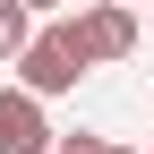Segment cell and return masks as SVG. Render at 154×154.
Listing matches in <instances>:
<instances>
[{
  "mask_svg": "<svg viewBox=\"0 0 154 154\" xmlns=\"http://www.w3.org/2000/svg\"><path fill=\"white\" fill-rule=\"evenodd\" d=\"M77 77H86V51H77L69 17H60V26H43V34H34L26 51H17V86H26L34 103H43V94H69Z\"/></svg>",
  "mask_w": 154,
  "mask_h": 154,
  "instance_id": "obj_1",
  "label": "cell"
},
{
  "mask_svg": "<svg viewBox=\"0 0 154 154\" xmlns=\"http://www.w3.org/2000/svg\"><path fill=\"white\" fill-rule=\"evenodd\" d=\"M17 9H26V17H34V9H69V0H17Z\"/></svg>",
  "mask_w": 154,
  "mask_h": 154,
  "instance_id": "obj_6",
  "label": "cell"
},
{
  "mask_svg": "<svg viewBox=\"0 0 154 154\" xmlns=\"http://www.w3.org/2000/svg\"><path fill=\"white\" fill-rule=\"evenodd\" d=\"M69 34H77V51H86V69L128 60V51H137V9H128V0H94V9L69 17Z\"/></svg>",
  "mask_w": 154,
  "mask_h": 154,
  "instance_id": "obj_2",
  "label": "cell"
},
{
  "mask_svg": "<svg viewBox=\"0 0 154 154\" xmlns=\"http://www.w3.org/2000/svg\"><path fill=\"white\" fill-rule=\"evenodd\" d=\"M34 43V17L17 9V0H0V69H17V51Z\"/></svg>",
  "mask_w": 154,
  "mask_h": 154,
  "instance_id": "obj_4",
  "label": "cell"
},
{
  "mask_svg": "<svg viewBox=\"0 0 154 154\" xmlns=\"http://www.w3.org/2000/svg\"><path fill=\"white\" fill-rule=\"evenodd\" d=\"M51 154H103V137H86V128H77V137H51Z\"/></svg>",
  "mask_w": 154,
  "mask_h": 154,
  "instance_id": "obj_5",
  "label": "cell"
},
{
  "mask_svg": "<svg viewBox=\"0 0 154 154\" xmlns=\"http://www.w3.org/2000/svg\"><path fill=\"white\" fill-rule=\"evenodd\" d=\"M103 154H128V146H103Z\"/></svg>",
  "mask_w": 154,
  "mask_h": 154,
  "instance_id": "obj_7",
  "label": "cell"
},
{
  "mask_svg": "<svg viewBox=\"0 0 154 154\" xmlns=\"http://www.w3.org/2000/svg\"><path fill=\"white\" fill-rule=\"evenodd\" d=\"M0 154H51V120L26 86H0Z\"/></svg>",
  "mask_w": 154,
  "mask_h": 154,
  "instance_id": "obj_3",
  "label": "cell"
},
{
  "mask_svg": "<svg viewBox=\"0 0 154 154\" xmlns=\"http://www.w3.org/2000/svg\"><path fill=\"white\" fill-rule=\"evenodd\" d=\"M128 9H137V0H128Z\"/></svg>",
  "mask_w": 154,
  "mask_h": 154,
  "instance_id": "obj_8",
  "label": "cell"
}]
</instances>
